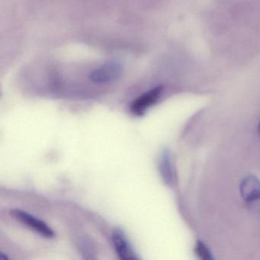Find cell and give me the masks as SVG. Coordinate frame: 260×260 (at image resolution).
I'll list each match as a JSON object with an SVG mask.
<instances>
[{
    "label": "cell",
    "instance_id": "obj_1",
    "mask_svg": "<svg viewBox=\"0 0 260 260\" xmlns=\"http://www.w3.org/2000/svg\"><path fill=\"white\" fill-rule=\"evenodd\" d=\"M122 74V65L119 62L110 61L93 70L89 74V80L97 84H106L116 81Z\"/></svg>",
    "mask_w": 260,
    "mask_h": 260
},
{
    "label": "cell",
    "instance_id": "obj_2",
    "mask_svg": "<svg viewBox=\"0 0 260 260\" xmlns=\"http://www.w3.org/2000/svg\"><path fill=\"white\" fill-rule=\"evenodd\" d=\"M10 215L17 221L20 222L45 238H53L55 235L54 231L45 222L28 214L26 211L13 209L10 211Z\"/></svg>",
    "mask_w": 260,
    "mask_h": 260
},
{
    "label": "cell",
    "instance_id": "obj_3",
    "mask_svg": "<svg viewBox=\"0 0 260 260\" xmlns=\"http://www.w3.org/2000/svg\"><path fill=\"white\" fill-rule=\"evenodd\" d=\"M162 92V86H158L140 95L131 106L132 113L137 116L144 115L147 109L159 100Z\"/></svg>",
    "mask_w": 260,
    "mask_h": 260
},
{
    "label": "cell",
    "instance_id": "obj_4",
    "mask_svg": "<svg viewBox=\"0 0 260 260\" xmlns=\"http://www.w3.org/2000/svg\"><path fill=\"white\" fill-rule=\"evenodd\" d=\"M112 240L118 258L123 260L140 259V257L134 250L128 239L122 231L115 230L112 233Z\"/></svg>",
    "mask_w": 260,
    "mask_h": 260
},
{
    "label": "cell",
    "instance_id": "obj_5",
    "mask_svg": "<svg viewBox=\"0 0 260 260\" xmlns=\"http://www.w3.org/2000/svg\"><path fill=\"white\" fill-rule=\"evenodd\" d=\"M240 194L246 202L260 199V181L253 176H246L240 186Z\"/></svg>",
    "mask_w": 260,
    "mask_h": 260
},
{
    "label": "cell",
    "instance_id": "obj_6",
    "mask_svg": "<svg viewBox=\"0 0 260 260\" xmlns=\"http://www.w3.org/2000/svg\"><path fill=\"white\" fill-rule=\"evenodd\" d=\"M158 166H159V171L162 180L167 185H171L174 181L175 174L171 153L168 149H164L161 152Z\"/></svg>",
    "mask_w": 260,
    "mask_h": 260
},
{
    "label": "cell",
    "instance_id": "obj_7",
    "mask_svg": "<svg viewBox=\"0 0 260 260\" xmlns=\"http://www.w3.org/2000/svg\"><path fill=\"white\" fill-rule=\"evenodd\" d=\"M79 248L82 255H84L86 258H93V255H95V247L92 245L90 240L83 239L79 242Z\"/></svg>",
    "mask_w": 260,
    "mask_h": 260
},
{
    "label": "cell",
    "instance_id": "obj_8",
    "mask_svg": "<svg viewBox=\"0 0 260 260\" xmlns=\"http://www.w3.org/2000/svg\"><path fill=\"white\" fill-rule=\"evenodd\" d=\"M194 251H196V255L202 259L211 260L213 258L209 249H208L206 245L204 244L202 241H198L196 243Z\"/></svg>",
    "mask_w": 260,
    "mask_h": 260
},
{
    "label": "cell",
    "instance_id": "obj_9",
    "mask_svg": "<svg viewBox=\"0 0 260 260\" xmlns=\"http://www.w3.org/2000/svg\"><path fill=\"white\" fill-rule=\"evenodd\" d=\"M258 135H260V121H259V123H258Z\"/></svg>",
    "mask_w": 260,
    "mask_h": 260
}]
</instances>
